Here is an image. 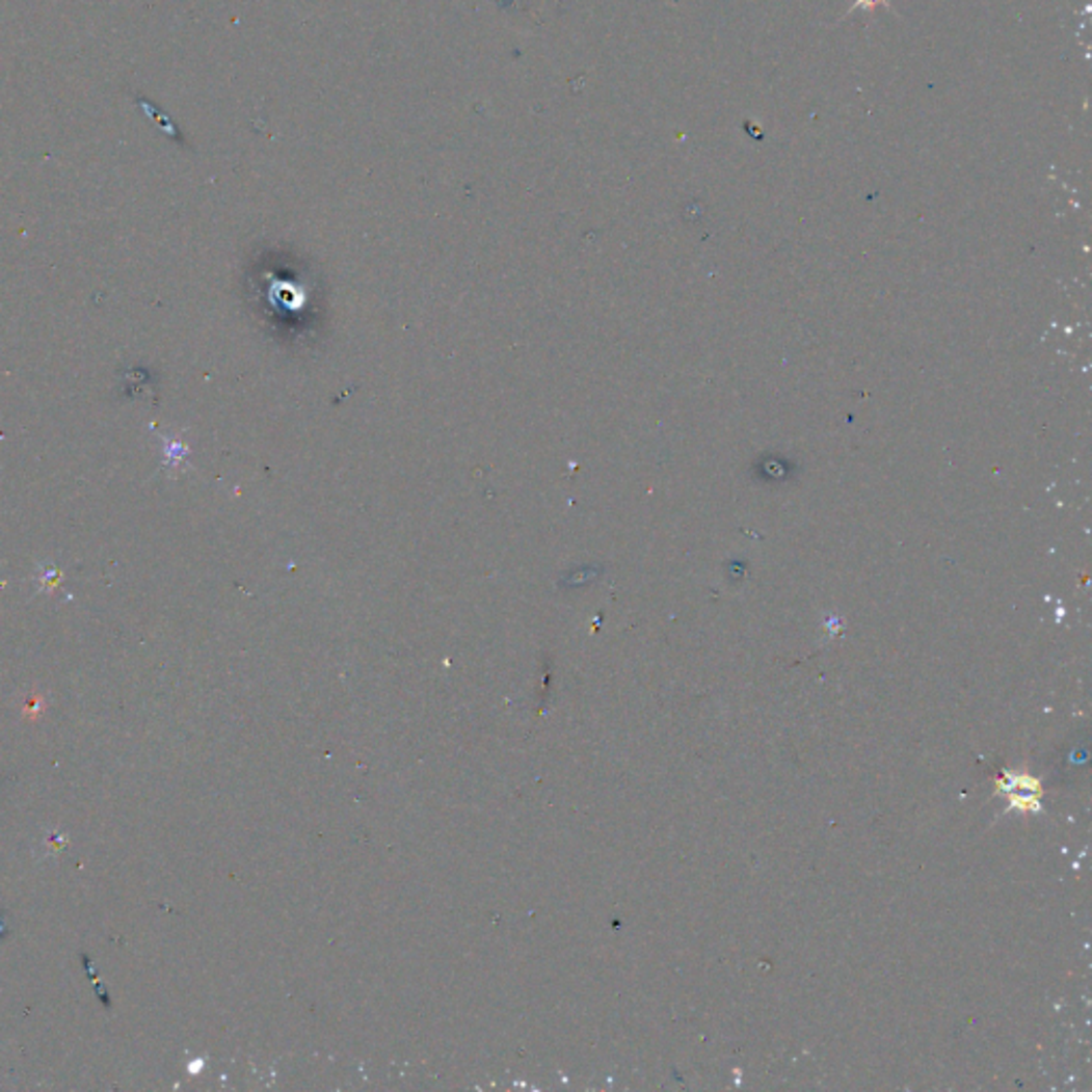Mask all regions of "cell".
Instances as JSON below:
<instances>
[{"label": "cell", "instance_id": "obj_1", "mask_svg": "<svg viewBox=\"0 0 1092 1092\" xmlns=\"http://www.w3.org/2000/svg\"><path fill=\"white\" fill-rule=\"evenodd\" d=\"M66 845H69V836L64 832L52 830L44 836V856H52V854L56 856Z\"/></svg>", "mask_w": 1092, "mask_h": 1092}, {"label": "cell", "instance_id": "obj_2", "mask_svg": "<svg viewBox=\"0 0 1092 1092\" xmlns=\"http://www.w3.org/2000/svg\"><path fill=\"white\" fill-rule=\"evenodd\" d=\"M877 5H887V0H856V3H854V9H860V7H864V9H875Z\"/></svg>", "mask_w": 1092, "mask_h": 1092}]
</instances>
